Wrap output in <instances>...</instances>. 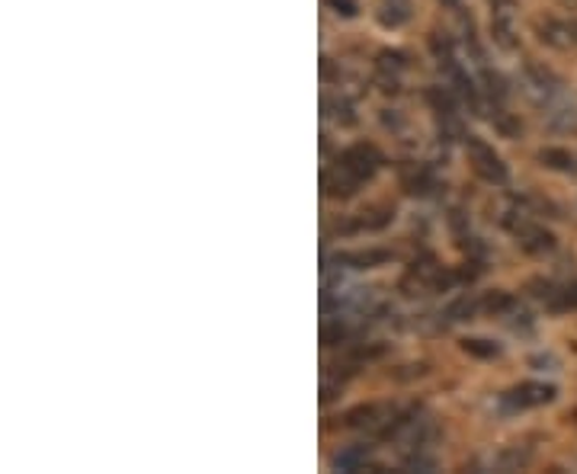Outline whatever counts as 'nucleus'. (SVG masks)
<instances>
[{
	"label": "nucleus",
	"mask_w": 577,
	"mask_h": 474,
	"mask_svg": "<svg viewBox=\"0 0 577 474\" xmlns=\"http://www.w3.org/2000/svg\"><path fill=\"white\" fill-rule=\"evenodd\" d=\"M395 219V212L391 209H376V212H359V216H353L344 224H337V231L341 234H363V231H382L388 228Z\"/></svg>",
	"instance_id": "ddd939ff"
},
{
	"label": "nucleus",
	"mask_w": 577,
	"mask_h": 474,
	"mask_svg": "<svg viewBox=\"0 0 577 474\" xmlns=\"http://www.w3.org/2000/svg\"><path fill=\"white\" fill-rule=\"evenodd\" d=\"M539 164L545 170H558V174H577V157L565 147H542L539 151Z\"/></svg>",
	"instance_id": "2eb2a0df"
},
{
	"label": "nucleus",
	"mask_w": 577,
	"mask_h": 474,
	"mask_svg": "<svg viewBox=\"0 0 577 474\" xmlns=\"http://www.w3.org/2000/svg\"><path fill=\"white\" fill-rule=\"evenodd\" d=\"M572 3H577V0H572Z\"/></svg>",
	"instance_id": "5701e85b"
},
{
	"label": "nucleus",
	"mask_w": 577,
	"mask_h": 474,
	"mask_svg": "<svg viewBox=\"0 0 577 474\" xmlns=\"http://www.w3.org/2000/svg\"><path fill=\"white\" fill-rule=\"evenodd\" d=\"M462 350L475 360H498L500 346L495 340H485V337H465L462 340Z\"/></svg>",
	"instance_id": "412c9836"
},
{
	"label": "nucleus",
	"mask_w": 577,
	"mask_h": 474,
	"mask_svg": "<svg viewBox=\"0 0 577 474\" xmlns=\"http://www.w3.org/2000/svg\"><path fill=\"white\" fill-rule=\"evenodd\" d=\"M426 100H430V107H433V115H436V125H440L443 139H465L459 107H456L453 93L443 90V87H430V90H426Z\"/></svg>",
	"instance_id": "423d86ee"
},
{
	"label": "nucleus",
	"mask_w": 577,
	"mask_h": 474,
	"mask_svg": "<svg viewBox=\"0 0 577 474\" xmlns=\"http://www.w3.org/2000/svg\"><path fill=\"white\" fill-rule=\"evenodd\" d=\"M485 308H481V298L471 293L459 295L456 301H450L446 305V311L440 315L443 318V324H462V321H471L475 315H481Z\"/></svg>",
	"instance_id": "4468645a"
},
{
	"label": "nucleus",
	"mask_w": 577,
	"mask_h": 474,
	"mask_svg": "<svg viewBox=\"0 0 577 474\" xmlns=\"http://www.w3.org/2000/svg\"><path fill=\"white\" fill-rule=\"evenodd\" d=\"M465 154H468V164H471V170H475L481 180L491 183V186H507V180H510V174H507V164L500 161L498 151L488 145L485 139H475V135H468V139H465Z\"/></svg>",
	"instance_id": "7ed1b4c3"
},
{
	"label": "nucleus",
	"mask_w": 577,
	"mask_h": 474,
	"mask_svg": "<svg viewBox=\"0 0 577 474\" xmlns=\"http://www.w3.org/2000/svg\"><path fill=\"white\" fill-rule=\"evenodd\" d=\"M536 33L552 48H575L577 20H545V23H536Z\"/></svg>",
	"instance_id": "9d476101"
},
{
	"label": "nucleus",
	"mask_w": 577,
	"mask_h": 474,
	"mask_svg": "<svg viewBox=\"0 0 577 474\" xmlns=\"http://www.w3.org/2000/svg\"><path fill=\"white\" fill-rule=\"evenodd\" d=\"M398 407L391 404H359L353 410L344 414V427L346 430H363V433H379L385 437V430L391 427Z\"/></svg>",
	"instance_id": "39448f33"
},
{
	"label": "nucleus",
	"mask_w": 577,
	"mask_h": 474,
	"mask_svg": "<svg viewBox=\"0 0 577 474\" xmlns=\"http://www.w3.org/2000/svg\"><path fill=\"white\" fill-rule=\"evenodd\" d=\"M408 68V58L401 55V52H379V58H376V71L382 74L385 80L391 84V90H398V74Z\"/></svg>",
	"instance_id": "a211bd4d"
},
{
	"label": "nucleus",
	"mask_w": 577,
	"mask_h": 474,
	"mask_svg": "<svg viewBox=\"0 0 577 474\" xmlns=\"http://www.w3.org/2000/svg\"><path fill=\"white\" fill-rule=\"evenodd\" d=\"M408 20H411V7L404 0H385L382 7H379V23H382L385 30H398Z\"/></svg>",
	"instance_id": "6ab92c4d"
},
{
	"label": "nucleus",
	"mask_w": 577,
	"mask_h": 474,
	"mask_svg": "<svg viewBox=\"0 0 577 474\" xmlns=\"http://www.w3.org/2000/svg\"><path fill=\"white\" fill-rule=\"evenodd\" d=\"M359 186H363V183L356 180V177H349L341 164L321 170V189H324L328 199H353V196L359 192Z\"/></svg>",
	"instance_id": "1a4fd4ad"
},
{
	"label": "nucleus",
	"mask_w": 577,
	"mask_h": 474,
	"mask_svg": "<svg viewBox=\"0 0 577 474\" xmlns=\"http://www.w3.org/2000/svg\"><path fill=\"white\" fill-rule=\"evenodd\" d=\"M337 164L344 167L349 177H356L359 183L373 180L379 170H382V154H379V147L376 145H366V142H356V145H349L341 151V157H337Z\"/></svg>",
	"instance_id": "20e7f679"
},
{
	"label": "nucleus",
	"mask_w": 577,
	"mask_h": 474,
	"mask_svg": "<svg viewBox=\"0 0 577 474\" xmlns=\"http://www.w3.org/2000/svg\"><path fill=\"white\" fill-rule=\"evenodd\" d=\"M533 295L545 305V311H552V315L577 311V283L539 279V283H533Z\"/></svg>",
	"instance_id": "0eeeda50"
},
{
	"label": "nucleus",
	"mask_w": 577,
	"mask_h": 474,
	"mask_svg": "<svg viewBox=\"0 0 577 474\" xmlns=\"http://www.w3.org/2000/svg\"><path fill=\"white\" fill-rule=\"evenodd\" d=\"M321 110H324L328 119H334L337 125H356V112H353V107L346 103L344 97H337V100L334 97H324L321 100Z\"/></svg>",
	"instance_id": "aec40b11"
},
{
	"label": "nucleus",
	"mask_w": 577,
	"mask_h": 474,
	"mask_svg": "<svg viewBox=\"0 0 577 474\" xmlns=\"http://www.w3.org/2000/svg\"><path fill=\"white\" fill-rule=\"evenodd\" d=\"M337 263H344L346 269H376L391 260V251H356V254H337Z\"/></svg>",
	"instance_id": "f3484780"
},
{
	"label": "nucleus",
	"mask_w": 577,
	"mask_h": 474,
	"mask_svg": "<svg viewBox=\"0 0 577 474\" xmlns=\"http://www.w3.org/2000/svg\"><path fill=\"white\" fill-rule=\"evenodd\" d=\"M500 224L513 234V241L520 244V251L530 256H545L552 254L555 247H558V238L542 224V221H536L530 212H503L500 216Z\"/></svg>",
	"instance_id": "f257e3e1"
},
{
	"label": "nucleus",
	"mask_w": 577,
	"mask_h": 474,
	"mask_svg": "<svg viewBox=\"0 0 577 474\" xmlns=\"http://www.w3.org/2000/svg\"><path fill=\"white\" fill-rule=\"evenodd\" d=\"M369 445H346L344 452H337L334 459H331V469L334 472H359L366 462H369Z\"/></svg>",
	"instance_id": "dca6fc26"
},
{
	"label": "nucleus",
	"mask_w": 577,
	"mask_h": 474,
	"mask_svg": "<svg viewBox=\"0 0 577 474\" xmlns=\"http://www.w3.org/2000/svg\"><path fill=\"white\" fill-rule=\"evenodd\" d=\"M401 186L414 196H430L436 189V177L426 164L408 161V164H401Z\"/></svg>",
	"instance_id": "9b49d317"
},
{
	"label": "nucleus",
	"mask_w": 577,
	"mask_h": 474,
	"mask_svg": "<svg viewBox=\"0 0 577 474\" xmlns=\"http://www.w3.org/2000/svg\"><path fill=\"white\" fill-rule=\"evenodd\" d=\"M558 398V388L548 385V382H520L513 388H507L498 398V407L503 414H523V410H533V407H545Z\"/></svg>",
	"instance_id": "f03ea898"
},
{
	"label": "nucleus",
	"mask_w": 577,
	"mask_h": 474,
	"mask_svg": "<svg viewBox=\"0 0 577 474\" xmlns=\"http://www.w3.org/2000/svg\"><path fill=\"white\" fill-rule=\"evenodd\" d=\"M513 10H517V0H491V36H495V45L503 52H517V45H520Z\"/></svg>",
	"instance_id": "6e6552de"
},
{
	"label": "nucleus",
	"mask_w": 577,
	"mask_h": 474,
	"mask_svg": "<svg viewBox=\"0 0 577 474\" xmlns=\"http://www.w3.org/2000/svg\"><path fill=\"white\" fill-rule=\"evenodd\" d=\"M533 462V445L526 442H513V445H503L498 455L491 459V469L495 472H520Z\"/></svg>",
	"instance_id": "f8f14e48"
},
{
	"label": "nucleus",
	"mask_w": 577,
	"mask_h": 474,
	"mask_svg": "<svg viewBox=\"0 0 577 474\" xmlns=\"http://www.w3.org/2000/svg\"><path fill=\"white\" fill-rule=\"evenodd\" d=\"M337 16H356L359 13V7H356V0H324Z\"/></svg>",
	"instance_id": "4be33fe9"
}]
</instances>
